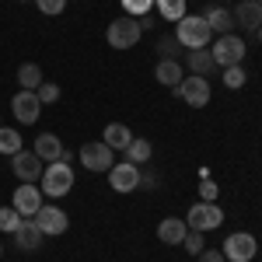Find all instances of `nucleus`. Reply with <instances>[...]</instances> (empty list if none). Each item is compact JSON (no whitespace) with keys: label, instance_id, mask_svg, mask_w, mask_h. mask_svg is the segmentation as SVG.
<instances>
[{"label":"nucleus","instance_id":"1","mask_svg":"<svg viewBox=\"0 0 262 262\" xmlns=\"http://www.w3.org/2000/svg\"><path fill=\"white\" fill-rule=\"evenodd\" d=\"M175 25H179L175 28V39L182 42V49H206L213 42V32H210V25H206L203 14H185Z\"/></svg>","mask_w":262,"mask_h":262},{"label":"nucleus","instance_id":"2","mask_svg":"<svg viewBox=\"0 0 262 262\" xmlns=\"http://www.w3.org/2000/svg\"><path fill=\"white\" fill-rule=\"evenodd\" d=\"M42 192L46 196H53V200H60V196H67L70 189H74V168L67 161H53L46 164V171H42Z\"/></svg>","mask_w":262,"mask_h":262},{"label":"nucleus","instance_id":"3","mask_svg":"<svg viewBox=\"0 0 262 262\" xmlns=\"http://www.w3.org/2000/svg\"><path fill=\"white\" fill-rule=\"evenodd\" d=\"M210 56H213V63L217 67H238V63L245 60V39H238L234 32L231 35H217L213 39V46H210Z\"/></svg>","mask_w":262,"mask_h":262},{"label":"nucleus","instance_id":"4","mask_svg":"<svg viewBox=\"0 0 262 262\" xmlns=\"http://www.w3.org/2000/svg\"><path fill=\"white\" fill-rule=\"evenodd\" d=\"M143 35V28H140V21L137 18H116L112 25H108V32H105V39H108V46L112 49H133L137 42H140Z\"/></svg>","mask_w":262,"mask_h":262},{"label":"nucleus","instance_id":"5","mask_svg":"<svg viewBox=\"0 0 262 262\" xmlns=\"http://www.w3.org/2000/svg\"><path fill=\"white\" fill-rule=\"evenodd\" d=\"M185 224H189V231H213V227H221L224 224V210L217 203H192L189 206V213H185Z\"/></svg>","mask_w":262,"mask_h":262},{"label":"nucleus","instance_id":"6","mask_svg":"<svg viewBox=\"0 0 262 262\" xmlns=\"http://www.w3.org/2000/svg\"><path fill=\"white\" fill-rule=\"evenodd\" d=\"M221 252H224L227 262H252L255 252H259V242H255L252 234H245V231H234V234H227V242H224Z\"/></svg>","mask_w":262,"mask_h":262},{"label":"nucleus","instance_id":"7","mask_svg":"<svg viewBox=\"0 0 262 262\" xmlns=\"http://www.w3.org/2000/svg\"><path fill=\"white\" fill-rule=\"evenodd\" d=\"M32 221L39 224V231L46 234V238H56V234H63V231L70 227V217L63 213L56 203H53V206H46V203H42V206H39V213H35Z\"/></svg>","mask_w":262,"mask_h":262},{"label":"nucleus","instance_id":"8","mask_svg":"<svg viewBox=\"0 0 262 262\" xmlns=\"http://www.w3.org/2000/svg\"><path fill=\"white\" fill-rule=\"evenodd\" d=\"M11 112H14V119L25 122V126H32V122H39L42 116V101L35 91H18L14 98H11Z\"/></svg>","mask_w":262,"mask_h":262},{"label":"nucleus","instance_id":"9","mask_svg":"<svg viewBox=\"0 0 262 262\" xmlns=\"http://www.w3.org/2000/svg\"><path fill=\"white\" fill-rule=\"evenodd\" d=\"M175 95H179L185 105L203 108V105H210V81H206V77H185V81L175 88Z\"/></svg>","mask_w":262,"mask_h":262},{"label":"nucleus","instance_id":"10","mask_svg":"<svg viewBox=\"0 0 262 262\" xmlns=\"http://www.w3.org/2000/svg\"><path fill=\"white\" fill-rule=\"evenodd\" d=\"M112 154H116V150L98 140V143H84L77 161H81L88 171H108V168H112Z\"/></svg>","mask_w":262,"mask_h":262},{"label":"nucleus","instance_id":"11","mask_svg":"<svg viewBox=\"0 0 262 262\" xmlns=\"http://www.w3.org/2000/svg\"><path fill=\"white\" fill-rule=\"evenodd\" d=\"M108 182H112V189L116 192H137L140 189V168L129 161H119L108 168Z\"/></svg>","mask_w":262,"mask_h":262},{"label":"nucleus","instance_id":"12","mask_svg":"<svg viewBox=\"0 0 262 262\" xmlns=\"http://www.w3.org/2000/svg\"><path fill=\"white\" fill-rule=\"evenodd\" d=\"M11 206L21 217H35L42 206V189H35V182H21V189H14V203Z\"/></svg>","mask_w":262,"mask_h":262},{"label":"nucleus","instance_id":"13","mask_svg":"<svg viewBox=\"0 0 262 262\" xmlns=\"http://www.w3.org/2000/svg\"><path fill=\"white\" fill-rule=\"evenodd\" d=\"M11 168H14V175H18L21 182H39L42 171H46V168H42V161H39V154H35V150H25V147L14 154Z\"/></svg>","mask_w":262,"mask_h":262},{"label":"nucleus","instance_id":"14","mask_svg":"<svg viewBox=\"0 0 262 262\" xmlns=\"http://www.w3.org/2000/svg\"><path fill=\"white\" fill-rule=\"evenodd\" d=\"M231 14H234V25L245 28V32H259L262 28V4L259 0H242Z\"/></svg>","mask_w":262,"mask_h":262},{"label":"nucleus","instance_id":"15","mask_svg":"<svg viewBox=\"0 0 262 262\" xmlns=\"http://www.w3.org/2000/svg\"><path fill=\"white\" fill-rule=\"evenodd\" d=\"M42 234L39 231V224L32 221V217H25V221L18 224V231H14V245L18 248H25V252H35V248H42Z\"/></svg>","mask_w":262,"mask_h":262},{"label":"nucleus","instance_id":"16","mask_svg":"<svg viewBox=\"0 0 262 262\" xmlns=\"http://www.w3.org/2000/svg\"><path fill=\"white\" fill-rule=\"evenodd\" d=\"M203 18L210 25V32H217V35H231V28H234V14L227 7H221V4H210L203 11Z\"/></svg>","mask_w":262,"mask_h":262},{"label":"nucleus","instance_id":"17","mask_svg":"<svg viewBox=\"0 0 262 262\" xmlns=\"http://www.w3.org/2000/svg\"><path fill=\"white\" fill-rule=\"evenodd\" d=\"M185 67L192 70V77H210L217 70V63L210 56V46L206 49H185Z\"/></svg>","mask_w":262,"mask_h":262},{"label":"nucleus","instance_id":"18","mask_svg":"<svg viewBox=\"0 0 262 262\" xmlns=\"http://www.w3.org/2000/svg\"><path fill=\"white\" fill-rule=\"evenodd\" d=\"M35 154H39V161H60V154H63V143H60V137L56 133H39L35 137V147H32Z\"/></svg>","mask_w":262,"mask_h":262},{"label":"nucleus","instance_id":"19","mask_svg":"<svg viewBox=\"0 0 262 262\" xmlns=\"http://www.w3.org/2000/svg\"><path fill=\"white\" fill-rule=\"evenodd\" d=\"M154 77H158V84H164V88H179L182 81H185V70H182L179 60H161L158 63V70H154Z\"/></svg>","mask_w":262,"mask_h":262},{"label":"nucleus","instance_id":"20","mask_svg":"<svg viewBox=\"0 0 262 262\" xmlns=\"http://www.w3.org/2000/svg\"><path fill=\"white\" fill-rule=\"evenodd\" d=\"M129 140H133V133H129V126H122V122H108L105 133H101V143L112 147V150H126Z\"/></svg>","mask_w":262,"mask_h":262},{"label":"nucleus","instance_id":"21","mask_svg":"<svg viewBox=\"0 0 262 262\" xmlns=\"http://www.w3.org/2000/svg\"><path fill=\"white\" fill-rule=\"evenodd\" d=\"M185 231H189V224H185V221H179V217H168V221H161V224H158V238H161L164 245H182Z\"/></svg>","mask_w":262,"mask_h":262},{"label":"nucleus","instance_id":"22","mask_svg":"<svg viewBox=\"0 0 262 262\" xmlns=\"http://www.w3.org/2000/svg\"><path fill=\"white\" fill-rule=\"evenodd\" d=\"M42 67L39 63H21L18 67V84H21V91H39L42 88Z\"/></svg>","mask_w":262,"mask_h":262},{"label":"nucleus","instance_id":"23","mask_svg":"<svg viewBox=\"0 0 262 262\" xmlns=\"http://www.w3.org/2000/svg\"><path fill=\"white\" fill-rule=\"evenodd\" d=\"M122 154H126V161H129V164H137V168H140V164L150 161L154 147H150V140H143V137H133V140H129V147H126Z\"/></svg>","mask_w":262,"mask_h":262},{"label":"nucleus","instance_id":"24","mask_svg":"<svg viewBox=\"0 0 262 262\" xmlns=\"http://www.w3.org/2000/svg\"><path fill=\"white\" fill-rule=\"evenodd\" d=\"M154 7H158V14H161L164 21L185 18V0H154Z\"/></svg>","mask_w":262,"mask_h":262},{"label":"nucleus","instance_id":"25","mask_svg":"<svg viewBox=\"0 0 262 262\" xmlns=\"http://www.w3.org/2000/svg\"><path fill=\"white\" fill-rule=\"evenodd\" d=\"M21 150V133L18 129H11V126H0V154H18Z\"/></svg>","mask_w":262,"mask_h":262},{"label":"nucleus","instance_id":"26","mask_svg":"<svg viewBox=\"0 0 262 262\" xmlns=\"http://www.w3.org/2000/svg\"><path fill=\"white\" fill-rule=\"evenodd\" d=\"M179 53H185V49H182V42L175 39V32L158 39V56H161V60H179Z\"/></svg>","mask_w":262,"mask_h":262},{"label":"nucleus","instance_id":"27","mask_svg":"<svg viewBox=\"0 0 262 262\" xmlns=\"http://www.w3.org/2000/svg\"><path fill=\"white\" fill-rule=\"evenodd\" d=\"M25 221L14 206H0V231H7V234H14L18 231V224Z\"/></svg>","mask_w":262,"mask_h":262},{"label":"nucleus","instance_id":"28","mask_svg":"<svg viewBox=\"0 0 262 262\" xmlns=\"http://www.w3.org/2000/svg\"><path fill=\"white\" fill-rule=\"evenodd\" d=\"M245 67L238 63V67H224V88H231V91H238V88H245Z\"/></svg>","mask_w":262,"mask_h":262},{"label":"nucleus","instance_id":"29","mask_svg":"<svg viewBox=\"0 0 262 262\" xmlns=\"http://www.w3.org/2000/svg\"><path fill=\"white\" fill-rule=\"evenodd\" d=\"M182 245H185V252H189V255H200L203 248H206V242H203V231H185Z\"/></svg>","mask_w":262,"mask_h":262},{"label":"nucleus","instance_id":"30","mask_svg":"<svg viewBox=\"0 0 262 262\" xmlns=\"http://www.w3.org/2000/svg\"><path fill=\"white\" fill-rule=\"evenodd\" d=\"M122 7H126L129 18H143V14L154 7V0H122Z\"/></svg>","mask_w":262,"mask_h":262},{"label":"nucleus","instance_id":"31","mask_svg":"<svg viewBox=\"0 0 262 262\" xmlns=\"http://www.w3.org/2000/svg\"><path fill=\"white\" fill-rule=\"evenodd\" d=\"M39 95L42 105H53V101H60V84H53V81H42V88L35 91Z\"/></svg>","mask_w":262,"mask_h":262},{"label":"nucleus","instance_id":"32","mask_svg":"<svg viewBox=\"0 0 262 262\" xmlns=\"http://www.w3.org/2000/svg\"><path fill=\"white\" fill-rule=\"evenodd\" d=\"M42 14H63L67 11V0H35Z\"/></svg>","mask_w":262,"mask_h":262},{"label":"nucleus","instance_id":"33","mask_svg":"<svg viewBox=\"0 0 262 262\" xmlns=\"http://www.w3.org/2000/svg\"><path fill=\"white\" fill-rule=\"evenodd\" d=\"M217 192H221V189H217L213 182H210L206 175H203V185H200V196H203V203H213V200H217Z\"/></svg>","mask_w":262,"mask_h":262},{"label":"nucleus","instance_id":"34","mask_svg":"<svg viewBox=\"0 0 262 262\" xmlns=\"http://www.w3.org/2000/svg\"><path fill=\"white\" fill-rule=\"evenodd\" d=\"M200 262H227V259H224L221 248H203V252H200Z\"/></svg>","mask_w":262,"mask_h":262},{"label":"nucleus","instance_id":"35","mask_svg":"<svg viewBox=\"0 0 262 262\" xmlns=\"http://www.w3.org/2000/svg\"><path fill=\"white\" fill-rule=\"evenodd\" d=\"M140 189H147V192L158 189V175L154 171H140Z\"/></svg>","mask_w":262,"mask_h":262},{"label":"nucleus","instance_id":"36","mask_svg":"<svg viewBox=\"0 0 262 262\" xmlns=\"http://www.w3.org/2000/svg\"><path fill=\"white\" fill-rule=\"evenodd\" d=\"M255 35H259V42H262V28H259V32H255Z\"/></svg>","mask_w":262,"mask_h":262},{"label":"nucleus","instance_id":"37","mask_svg":"<svg viewBox=\"0 0 262 262\" xmlns=\"http://www.w3.org/2000/svg\"><path fill=\"white\" fill-rule=\"evenodd\" d=\"M21 4H28V0H21Z\"/></svg>","mask_w":262,"mask_h":262},{"label":"nucleus","instance_id":"38","mask_svg":"<svg viewBox=\"0 0 262 262\" xmlns=\"http://www.w3.org/2000/svg\"><path fill=\"white\" fill-rule=\"evenodd\" d=\"M0 252H4V248H0Z\"/></svg>","mask_w":262,"mask_h":262},{"label":"nucleus","instance_id":"39","mask_svg":"<svg viewBox=\"0 0 262 262\" xmlns=\"http://www.w3.org/2000/svg\"><path fill=\"white\" fill-rule=\"evenodd\" d=\"M259 4H262V0H259Z\"/></svg>","mask_w":262,"mask_h":262}]
</instances>
